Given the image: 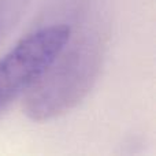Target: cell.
Segmentation results:
<instances>
[{"instance_id":"7a4b0ae2","label":"cell","mask_w":156,"mask_h":156,"mask_svg":"<svg viewBox=\"0 0 156 156\" xmlns=\"http://www.w3.org/2000/svg\"><path fill=\"white\" fill-rule=\"evenodd\" d=\"M71 36L66 25L38 29L0 59V115L25 94L58 56Z\"/></svg>"},{"instance_id":"3957f363","label":"cell","mask_w":156,"mask_h":156,"mask_svg":"<svg viewBox=\"0 0 156 156\" xmlns=\"http://www.w3.org/2000/svg\"><path fill=\"white\" fill-rule=\"evenodd\" d=\"M27 0H0V43L22 18Z\"/></svg>"},{"instance_id":"6da1fadb","label":"cell","mask_w":156,"mask_h":156,"mask_svg":"<svg viewBox=\"0 0 156 156\" xmlns=\"http://www.w3.org/2000/svg\"><path fill=\"white\" fill-rule=\"evenodd\" d=\"M105 44L96 30L70 38L26 92L23 111L36 122L55 119L77 107L99 78Z\"/></svg>"}]
</instances>
